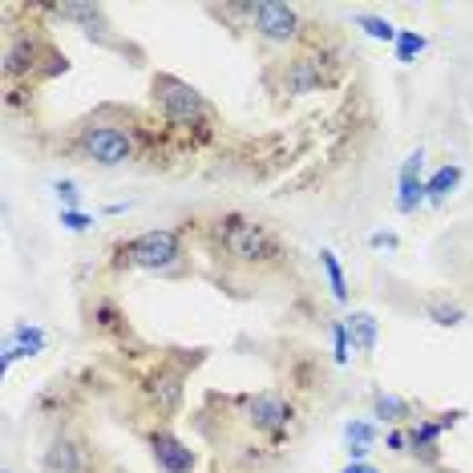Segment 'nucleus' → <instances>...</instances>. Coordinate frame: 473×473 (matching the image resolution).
I'll use <instances>...</instances> for the list:
<instances>
[{
  "mask_svg": "<svg viewBox=\"0 0 473 473\" xmlns=\"http://www.w3.org/2000/svg\"><path fill=\"white\" fill-rule=\"evenodd\" d=\"M344 324H348V340H352V348H360V352H373V348H376V336H381V324H376V316H368V312H352Z\"/></svg>",
  "mask_w": 473,
  "mask_h": 473,
  "instance_id": "nucleus-16",
  "label": "nucleus"
},
{
  "mask_svg": "<svg viewBox=\"0 0 473 473\" xmlns=\"http://www.w3.org/2000/svg\"><path fill=\"white\" fill-rule=\"evenodd\" d=\"M368 243H373V247H397V235H393V231H373Z\"/></svg>",
  "mask_w": 473,
  "mask_h": 473,
  "instance_id": "nucleus-28",
  "label": "nucleus"
},
{
  "mask_svg": "<svg viewBox=\"0 0 473 473\" xmlns=\"http://www.w3.org/2000/svg\"><path fill=\"white\" fill-rule=\"evenodd\" d=\"M320 268H324V275H328V288H332V296H336V304H348V279H344V268H340L336 251L324 247V251H320Z\"/></svg>",
  "mask_w": 473,
  "mask_h": 473,
  "instance_id": "nucleus-17",
  "label": "nucleus"
},
{
  "mask_svg": "<svg viewBox=\"0 0 473 473\" xmlns=\"http://www.w3.org/2000/svg\"><path fill=\"white\" fill-rule=\"evenodd\" d=\"M77 150L85 154L90 162H98V166H122V162L134 158V137L126 130H118V126H85L81 134H77Z\"/></svg>",
  "mask_w": 473,
  "mask_h": 473,
  "instance_id": "nucleus-4",
  "label": "nucleus"
},
{
  "mask_svg": "<svg viewBox=\"0 0 473 473\" xmlns=\"http://www.w3.org/2000/svg\"><path fill=\"white\" fill-rule=\"evenodd\" d=\"M348 352H352V344H348V324H332V356H336V364H348Z\"/></svg>",
  "mask_w": 473,
  "mask_h": 473,
  "instance_id": "nucleus-23",
  "label": "nucleus"
},
{
  "mask_svg": "<svg viewBox=\"0 0 473 473\" xmlns=\"http://www.w3.org/2000/svg\"><path fill=\"white\" fill-rule=\"evenodd\" d=\"M344 437H348V453L356 461H364V453L373 449V441H376V429L368 425V421H352L348 429H344Z\"/></svg>",
  "mask_w": 473,
  "mask_h": 473,
  "instance_id": "nucleus-19",
  "label": "nucleus"
},
{
  "mask_svg": "<svg viewBox=\"0 0 473 473\" xmlns=\"http://www.w3.org/2000/svg\"><path fill=\"white\" fill-rule=\"evenodd\" d=\"M421 166H425V154H409L405 166H401V191H397V211L412 214L421 203H425V178H421Z\"/></svg>",
  "mask_w": 473,
  "mask_h": 473,
  "instance_id": "nucleus-10",
  "label": "nucleus"
},
{
  "mask_svg": "<svg viewBox=\"0 0 473 473\" xmlns=\"http://www.w3.org/2000/svg\"><path fill=\"white\" fill-rule=\"evenodd\" d=\"M373 412L381 421H393V425H397V421H409L412 417V405L405 397H397V393H381V397L373 401Z\"/></svg>",
  "mask_w": 473,
  "mask_h": 473,
  "instance_id": "nucleus-18",
  "label": "nucleus"
},
{
  "mask_svg": "<svg viewBox=\"0 0 473 473\" xmlns=\"http://www.w3.org/2000/svg\"><path fill=\"white\" fill-rule=\"evenodd\" d=\"M384 449L389 453H409V429H393V433L384 437Z\"/></svg>",
  "mask_w": 473,
  "mask_h": 473,
  "instance_id": "nucleus-27",
  "label": "nucleus"
},
{
  "mask_svg": "<svg viewBox=\"0 0 473 473\" xmlns=\"http://www.w3.org/2000/svg\"><path fill=\"white\" fill-rule=\"evenodd\" d=\"M53 191H57V199H61V211H77V203H81V191H77V183L61 178Z\"/></svg>",
  "mask_w": 473,
  "mask_h": 473,
  "instance_id": "nucleus-26",
  "label": "nucleus"
},
{
  "mask_svg": "<svg viewBox=\"0 0 473 473\" xmlns=\"http://www.w3.org/2000/svg\"><path fill=\"white\" fill-rule=\"evenodd\" d=\"M324 69H320V61L316 57H296V61H288L283 65V90L288 93H316V90H324Z\"/></svg>",
  "mask_w": 473,
  "mask_h": 473,
  "instance_id": "nucleus-11",
  "label": "nucleus"
},
{
  "mask_svg": "<svg viewBox=\"0 0 473 473\" xmlns=\"http://www.w3.org/2000/svg\"><path fill=\"white\" fill-rule=\"evenodd\" d=\"M183 260V235L170 227L142 231L114 247V268H142V271H166Z\"/></svg>",
  "mask_w": 473,
  "mask_h": 473,
  "instance_id": "nucleus-3",
  "label": "nucleus"
},
{
  "mask_svg": "<svg viewBox=\"0 0 473 473\" xmlns=\"http://www.w3.org/2000/svg\"><path fill=\"white\" fill-rule=\"evenodd\" d=\"M183 389H186V373L178 364H158L142 384L146 401H150V409L158 417H170V412L183 405Z\"/></svg>",
  "mask_w": 473,
  "mask_h": 473,
  "instance_id": "nucleus-7",
  "label": "nucleus"
},
{
  "mask_svg": "<svg viewBox=\"0 0 473 473\" xmlns=\"http://www.w3.org/2000/svg\"><path fill=\"white\" fill-rule=\"evenodd\" d=\"M93 320H98V328H122V316H118V307L106 304V299L93 307Z\"/></svg>",
  "mask_w": 473,
  "mask_h": 473,
  "instance_id": "nucleus-25",
  "label": "nucleus"
},
{
  "mask_svg": "<svg viewBox=\"0 0 473 473\" xmlns=\"http://www.w3.org/2000/svg\"><path fill=\"white\" fill-rule=\"evenodd\" d=\"M61 227L73 231V235H81V231L93 227V214H85V211H61Z\"/></svg>",
  "mask_w": 473,
  "mask_h": 473,
  "instance_id": "nucleus-24",
  "label": "nucleus"
},
{
  "mask_svg": "<svg viewBox=\"0 0 473 473\" xmlns=\"http://www.w3.org/2000/svg\"><path fill=\"white\" fill-rule=\"evenodd\" d=\"M340 473H381V469L364 466V461H352V466H348V469H340Z\"/></svg>",
  "mask_w": 473,
  "mask_h": 473,
  "instance_id": "nucleus-29",
  "label": "nucleus"
},
{
  "mask_svg": "<svg viewBox=\"0 0 473 473\" xmlns=\"http://www.w3.org/2000/svg\"><path fill=\"white\" fill-rule=\"evenodd\" d=\"M5 473H13V469H5Z\"/></svg>",
  "mask_w": 473,
  "mask_h": 473,
  "instance_id": "nucleus-30",
  "label": "nucleus"
},
{
  "mask_svg": "<svg viewBox=\"0 0 473 473\" xmlns=\"http://www.w3.org/2000/svg\"><path fill=\"white\" fill-rule=\"evenodd\" d=\"M211 243L222 260L239 263V268H251V271H268L283 260V243L275 239V231L239 211L219 214L211 222Z\"/></svg>",
  "mask_w": 473,
  "mask_h": 473,
  "instance_id": "nucleus-1",
  "label": "nucleus"
},
{
  "mask_svg": "<svg viewBox=\"0 0 473 473\" xmlns=\"http://www.w3.org/2000/svg\"><path fill=\"white\" fill-rule=\"evenodd\" d=\"M441 433H445L441 421L421 417L417 425L409 429V453L412 458H421V461H437V441H441Z\"/></svg>",
  "mask_w": 473,
  "mask_h": 473,
  "instance_id": "nucleus-12",
  "label": "nucleus"
},
{
  "mask_svg": "<svg viewBox=\"0 0 473 473\" xmlns=\"http://www.w3.org/2000/svg\"><path fill=\"white\" fill-rule=\"evenodd\" d=\"M41 344H45V332H41L37 324H33V328L29 324L13 328V336H8V344H5V368H13L16 356H37Z\"/></svg>",
  "mask_w": 473,
  "mask_h": 473,
  "instance_id": "nucleus-14",
  "label": "nucleus"
},
{
  "mask_svg": "<svg viewBox=\"0 0 473 473\" xmlns=\"http://www.w3.org/2000/svg\"><path fill=\"white\" fill-rule=\"evenodd\" d=\"M150 93H154V106L162 109V118H166L170 126H178V130H206V126H211V106H206V98L194 85H186L183 77L158 73Z\"/></svg>",
  "mask_w": 473,
  "mask_h": 473,
  "instance_id": "nucleus-2",
  "label": "nucleus"
},
{
  "mask_svg": "<svg viewBox=\"0 0 473 473\" xmlns=\"http://www.w3.org/2000/svg\"><path fill=\"white\" fill-rule=\"evenodd\" d=\"M41 466H45V473H90L93 469V458H90V449H85L81 437L61 433V437H53V441H49Z\"/></svg>",
  "mask_w": 473,
  "mask_h": 473,
  "instance_id": "nucleus-8",
  "label": "nucleus"
},
{
  "mask_svg": "<svg viewBox=\"0 0 473 473\" xmlns=\"http://www.w3.org/2000/svg\"><path fill=\"white\" fill-rule=\"evenodd\" d=\"M458 186H461V166H458V162H445L433 178H425V203L429 206H441L453 191H458Z\"/></svg>",
  "mask_w": 473,
  "mask_h": 473,
  "instance_id": "nucleus-15",
  "label": "nucleus"
},
{
  "mask_svg": "<svg viewBox=\"0 0 473 473\" xmlns=\"http://www.w3.org/2000/svg\"><path fill=\"white\" fill-rule=\"evenodd\" d=\"M393 45H397V61H401V65H412V61H417V53H425L429 41L421 37L417 29H401Z\"/></svg>",
  "mask_w": 473,
  "mask_h": 473,
  "instance_id": "nucleus-21",
  "label": "nucleus"
},
{
  "mask_svg": "<svg viewBox=\"0 0 473 473\" xmlns=\"http://www.w3.org/2000/svg\"><path fill=\"white\" fill-rule=\"evenodd\" d=\"M425 312H429V320H433L437 328H461V324H466V312H461V304H449V299H433Z\"/></svg>",
  "mask_w": 473,
  "mask_h": 473,
  "instance_id": "nucleus-20",
  "label": "nucleus"
},
{
  "mask_svg": "<svg viewBox=\"0 0 473 473\" xmlns=\"http://www.w3.org/2000/svg\"><path fill=\"white\" fill-rule=\"evenodd\" d=\"M356 24H360V29H364L373 41H397V33H401V29H393L384 16H360Z\"/></svg>",
  "mask_w": 473,
  "mask_h": 473,
  "instance_id": "nucleus-22",
  "label": "nucleus"
},
{
  "mask_svg": "<svg viewBox=\"0 0 473 473\" xmlns=\"http://www.w3.org/2000/svg\"><path fill=\"white\" fill-rule=\"evenodd\" d=\"M247 425H251L255 433L279 441V437H288V429L296 425V405L275 389L255 393V397H247Z\"/></svg>",
  "mask_w": 473,
  "mask_h": 473,
  "instance_id": "nucleus-5",
  "label": "nucleus"
},
{
  "mask_svg": "<svg viewBox=\"0 0 473 473\" xmlns=\"http://www.w3.org/2000/svg\"><path fill=\"white\" fill-rule=\"evenodd\" d=\"M150 453L158 473H194V449L186 441H178L170 429H154L150 433Z\"/></svg>",
  "mask_w": 473,
  "mask_h": 473,
  "instance_id": "nucleus-9",
  "label": "nucleus"
},
{
  "mask_svg": "<svg viewBox=\"0 0 473 473\" xmlns=\"http://www.w3.org/2000/svg\"><path fill=\"white\" fill-rule=\"evenodd\" d=\"M37 69V41L33 37H13L5 49V73L8 77H21Z\"/></svg>",
  "mask_w": 473,
  "mask_h": 473,
  "instance_id": "nucleus-13",
  "label": "nucleus"
},
{
  "mask_svg": "<svg viewBox=\"0 0 473 473\" xmlns=\"http://www.w3.org/2000/svg\"><path fill=\"white\" fill-rule=\"evenodd\" d=\"M251 24L263 41H271V45H288V41H296L299 29H304L296 8L279 5V0H260V5H251Z\"/></svg>",
  "mask_w": 473,
  "mask_h": 473,
  "instance_id": "nucleus-6",
  "label": "nucleus"
}]
</instances>
